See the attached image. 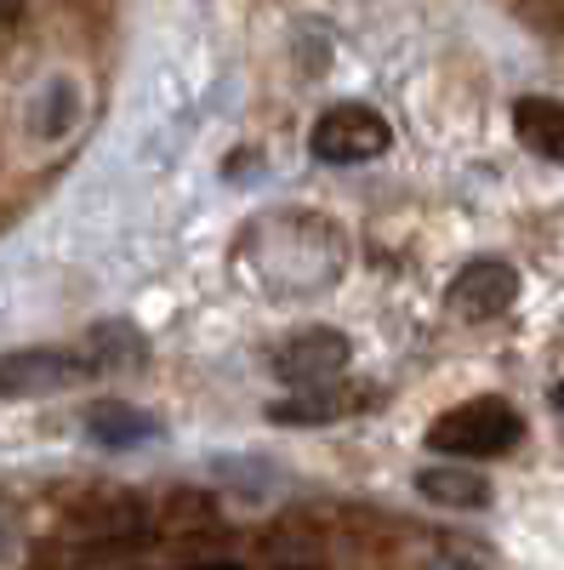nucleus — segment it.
<instances>
[{
	"label": "nucleus",
	"instance_id": "f257e3e1",
	"mask_svg": "<svg viewBox=\"0 0 564 570\" xmlns=\"http://www.w3.org/2000/svg\"><path fill=\"white\" fill-rule=\"evenodd\" d=\"M520 440H525V416L513 411L507 400H496V394H479V400H462V405L439 411L428 422V434H422V445H428L434 456L462 462V468L507 456Z\"/></svg>",
	"mask_w": 564,
	"mask_h": 570
},
{
	"label": "nucleus",
	"instance_id": "f03ea898",
	"mask_svg": "<svg viewBox=\"0 0 564 570\" xmlns=\"http://www.w3.org/2000/svg\"><path fill=\"white\" fill-rule=\"evenodd\" d=\"M86 376H98V360L86 348H12L0 354V400H40V394H69Z\"/></svg>",
	"mask_w": 564,
	"mask_h": 570
},
{
	"label": "nucleus",
	"instance_id": "7ed1b4c3",
	"mask_svg": "<svg viewBox=\"0 0 564 570\" xmlns=\"http://www.w3.org/2000/svg\"><path fill=\"white\" fill-rule=\"evenodd\" d=\"M388 142L394 131L370 104H332L308 131V149L325 166H365L376 155H388Z\"/></svg>",
	"mask_w": 564,
	"mask_h": 570
},
{
	"label": "nucleus",
	"instance_id": "20e7f679",
	"mask_svg": "<svg viewBox=\"0 0 564 570\" xmlns=\"http://www.w3.org/2000/svg\"><path fill=\"white\" fill-rule=\"evenodd\" d=\"M354 360V343L343 337V331L332 325H308V331H291L286 343H274V360L268 371L279 376V383H291V389H332L343 383V371Z\"/></svg>",
	"mask_w": 564,
	"mask_h": 570
},
{
	"label": "nucleus",
	"instance_id": "39448f33",
	"mask_svg": "<svg viewBox=\"0 0 564 570\" xmlns=\"http://www.w3.org/2000/svg\"><path fill=\"white\" fill-rule=\"evenodd\" d=\"M513 297H520V274H513V263H502V257L467 263V268L445 285V308H451L456 320H496Z\"/></svg>",
	"mask_w": 564,
	"mask_h": 570
},
{
	"label": "nucleus",
	"instance_id": "423d86ee",
	"mask_svg": "<svg viewBox=\"0 0 564 570\" xmlns=\"http://www.w3.org/2000/svg\"><path fill=\"white\" fill-rule=\"evenodd\" d=\"M86 440L103 445V451H137V445H155L166 440V422L144 405H120V400H98L86 411Z\"/></svg>",
	"mask_w": 564,
	"mask_h": 570
},
{
	"label": "nucleus",
	"instance_id": "0eeeda50",
	"mask_svg": "<svg viewBox=\"0 0 564 570\" xmlns=\"http://www.w3.org/2000/svg\"><path fill=\"white\" fill-rule=\"evenodd\" d=\"M370 389H359V383H332V389H308V394H297V400H279V405H268V422H286V428H314V422H343V416H359V411H370Z\"/></svg>",
	"mask_w": 564,
	"mask_h": 570
},
{
	"label": "nucleus",
	"instance_id": "6e6552de",
	"mask_svg": "<svg viewBox=\"0 0 564 570\" xmlns=\"http://www.w3.org/2000/svg\"><path fill=\"white\" fill-rule=\"evenodd\" d=\"M416 491L439 502V508H462V513H485L491 508V480L479 468H462V462H434V468H422L416 473Z\"/></svg>",
	"mask_w": 564,
	"mask_h": 570
},
{
	"label": "nucleus",
	"instance_id": "1a4fd4ad",
	"mask_svg": "<svg viewBox=\"0 0 564 570\" xmlns=\"http://www.w3.org/2000/svg\"><path fill=\"white\" fill-rule=\"evenodd\" d=\"M513 131L536 160L564 166V104L558 98H520L513 104Z\"/></svg>",
	"mask_w": 564,
	"mask_h": 570
},
{
	"label": "nucleus",
	"instance_id": "9d476101",
	"mask_svg": "<svg viewBox=\"0 0 564 570\" xmlns=\"http://www.w3.org/2000/svg\"><path fill=\"white\" fill-rule=\"evenodd\" d=\"M91 360H98V371H120V365H144L149 343H144V331L126 325V320H103V325H91L86 331V343H80Z\"/></svg>",
	"mask_w": 564,
	"mask_h": 570
},
{
	"label": "nucleus",
	"instance_id": "9b49d317",
	"mask_svg": "<svg viewBox=\"0 0 564 570\" xmlns=\"http://www.w3.org/2000/svg\"><path fill=\"white\" fill-rule=\"evenodd\" d=\"M217 480L240 485L246 502H268V485L279 480V473H274L268 462H217Z\"/></svg>",
	"mask_w": 564,
	"mask_h": 570
},
{
	"label": "nucleus",
	"instance_id": "f8f14e48",
	"mask_svg": "<svg viewBox=\"0 0 564 570\" xmlns=\"http://www.w3.org/2000/svg\"><path fill=\"white\" fill-rule=\"evenodd\" d=\"M428 570H479V564H462V559H445V553H439V559H434Z\"/></svg>",
	"mask_w": 564,
	"mask_h": 570
},
{
	"label": "nucleus",
	"instance_id": "ddd939ff",
	"mask_svg": "<svg viewBox=\"0 0 564 570\" xmlns=\"http://www.w3.org/2000/svg\"><path fill=\"white\" fill-rule=\"evenodd\" d=\"M553 405H558V416H564V376H558V383H553Z\"/></svg>",
	"mask_w": 564,
	"mask_h": 570
},
{
	"label": "nucleus",
	"instance_id": "4468645a",
	"mask_svg": "<svg viewBox=\"0 0 564 570\" xmlns=\"http://www.w3.org/2000/svg\"><path fill=\"white\" fill-rule=\"evenodd\" d=\"M195 570H240V564H195Z\"/></svg>",
	"mask_w": 564,
	"mask_h": 570
}]
</instances>
